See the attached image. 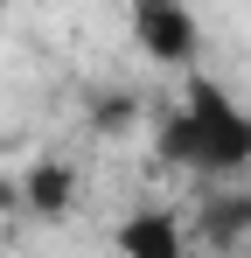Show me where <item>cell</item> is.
<instances>
[{"label":"cell","instance_id":"obj_2","mask_svg":"<svg viewBox=\"0 0 251 258\" xmlns=\"http://www.w3.org/2000/svg\"><path fill=\"white\" fill-rule=\"evenodd\" d=\"M133 35H140V49H147L154 63H189V56L203 49L196 14H189V7H167V0H140V7H133Z\"/></svg>","mask_w":251,"mask_h":258},{"label":"cell","instance_id":"obj_1","mask_svg":"<svg viewBox=\"0 0 251 258\" xmlns=\"http://www.w3.org/2000/svg\"><path fill=\"white\" fill-rule=\"evenodd\" d=\"M161 154L167 161H189V168H244L251 161V119L223 98L216 84H189V105L167 119L161 133Z\"/></svg>","mask_w":251,"mask_h":258},{"label":"cell","instance_id":"obj_4","mask_svg":"<svg viewBox=\"0 0 251 258\" xmlns=\"http://www.w3.org/2000/svg\"><path fill=\"white\" fill-rule=\"evenodd\" d=\"M21 196H28L42 216H56V210H70L77 181H70V168H63V161H42V168H28V188H21Z\"/></svg>","mask_w":251,"mask_h":258},{"label":"cell","instance_id":"obj_3","mask_svg":"<svg viewBox=\"0 0 251 258\" xmlns=\"http://www.w3.org/2000/svg\"><path fill=\"white\" fill-rule=\"evenodd\" d=\"M119 251H126V258H181V230H174V216L140 210V216L119 230Z\"/></svg>","mask_w":251,"mask_h":258},{"label":"cell","instance_id":"obj_5","mask_svg":"<svg viewBox=\"0 0 251 258\" xmlns=\"http://www.w3.org/2000/svg\"><path fill=\"white\" fill-rule=\"evenodd\" d=\"M209 223H216V230H251V203H216Z\"/></svg>","mask_w":251,"mask_h":258}]
</instances>
